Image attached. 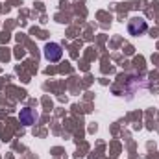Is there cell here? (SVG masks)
Listing matches in <instances>:
<instances>
[{
  "instance_id": "cell-2",
  "label": "cell",
  "mask_w": 159,
  "mask_h": 159,
  "mask_svg": "<svg viewBox=\"0 0 159 159\" xmlns=\"http://www.w3.org/2000/svg\"><path fill=\"white\" fill-rule=\"evenodd\" d=\"M61 56H63V48H61L57 43H46V44H44V57H46L48 61L56 63V61L61 59Z\"/></svg>"
},
{
  "instance_id": "cell-3",
  "label": "cell",
  "mask_w": 159,
  "mask_h": 159,
  "mask_svg": "<svg viewBox=\"0 0 159 159\" xmlns=\"http://www.w3.org/2000/svg\"><path fill=\"white\" fill-rule=\"evenodd\" d=\"M37 113L32 109V107H24V109H20L19 111V120H20V124L22 126H32V124H35L37 122Z\"/></svg>"
},
{
  "instance_id": "cell-1",
  "label": "cell",
  "mask_w": 159,
  "mask_h": 159,
  "mask_svg": "<svg viewBox=\"0 0 159 159\" xmlns=\"http://www.w3.org/2000/svg\"><path fill=\"white\" fill-rule=\"evenodd\" d=\"M148 30V24H146V20L143 19V17H133V19H129V22H128V32H129V35H143L144 32Z\"/></svg>"
}]
</instances>
